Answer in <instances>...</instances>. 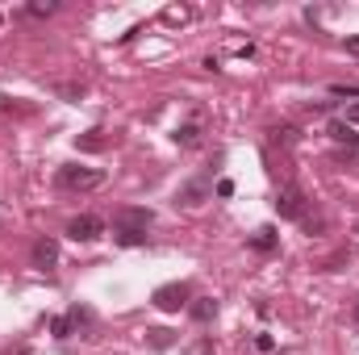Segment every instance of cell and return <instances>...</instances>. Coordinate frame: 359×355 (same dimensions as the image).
Masks as SVG:
<instances>
[{"mask_svg": "<svg viewBox=\"0 0 359 355\" xmlns=\"http://www.w3.org/2000/svg\"><path fill=\"white\" fill-rule=\"evenodd\" d=\"M17 355H29V351H17Z\"/></svg>", "mask_w": 359, "mask_h": 355, "instance_id": "23", "label": "cell"}, {"mask_svg": "<svg viewBox=\"0 0 359 355\" xmlns=\"http://www.w3.org/2000/svg\"><path fill=\"white\" fill-rule=\"evenodd\" d=\"M276 213H280L284 222H305V213H309L305 192H301L297 184H280V192H276Z\"/></svg>", "mask_w": 359, "mask_h": 355, "instance_id": "2", "label": "cell"}, {"mask_svg": "<svg viewBox=\"0 0 359 355\" xmlns=\"http://www.w3.org/2000/svg\"><path fill=\"white\" fill-rule=\"evenodd\" d=\"M330 138H334L339 147H347V151H355V147H359L355 126H347V121H330Z\"/></svg>", "mask_w": 359, "mask_h": 355, "instance_id": "8", "label": "cell"}, {"mask_svg": "<svg viewBox=\"0 0 359 355\" xmlns=\"http://www.w3.org/2000/svg\"><path fill=\"white\" fill-rule=\"evenodd\" d=\"M155 305L168 309V314L184 309L188 305V284H163V288H155Z\"/></svg>", "mask_w": 359, "mask_h": 355, "instance_id": "5", "label": "cell"}, {"mask_svg": "<svg viewBox=\"0 0 359 355\" xmlns=\"http://www.w3.org/2000/svg\"><path fill=\"white\" fill-rule=\"evenodd\" d=\"M100 217H92V213H80V217H72L67 222V239H76V243H92V239H100Z\"/></svg>", "mask_w": 359, "mask_h": 355, "instance_id": "4", "label": "cell"}, {"mask_svg": "<svg viewBox=\"0 0 359 355\" xmlns=\"http://www.w3.org/2000/svg\"><path fill=\"white\" fill-rule=\"evenodd\" d=\"M355 230H359V226H355Z\"/></svg>", "mask_w": 359, "mask_h": 355, "instance_id": "24", "label": "cell"}, {"mask_svg": "<svg viewBox=\"0 0 359 355\" xmlns=\"http://www.w3.org/2000/svg\"><path fill=\"white\" fill-rule=\"evenodd\" d=\"M355 322H359V309H355Z\"/></svg>", "mask_w": 359, "mask_h": 355, "instance_id": "22", "label": "cell"}, {"mask_svg": "<svg viewBox=\"0 0 359 355\" xmlns=\"http://www.w3.org/2000/svg\"><path fill=\"white\" fill-rule=\"evenodd\" d=\"M334 96H359V84H334Z\"/></svg>", "mask_w": 359, "mask_h": 355, "instance_id": "19", "label": "cell"}, {"mask_svg": "<svg viewBox=\"0 0 359 355\" xmlns=\"http://www.w3.org/2000/svg\"><path fill=\"white\" fill-rule=\"evenodd\" d=\"M80 147H84V151H100V147H104V138H100V130H88V134L80 138Z\"/></svg>", "mask_w": 359, "mask_h": 355, "instance_id": "13", "label": "cell"}, {"mask_svg": "<svg viewBox=\"0 0 359 355\" xmlns=\"http://www.w3.org/2000/svg\"><path fill=\"white\" fill-rule=\"evenodd\" d=\"M113 239H117L121 247H142V243H147V230H117Z\"/></svg>", "mask_w": 359, "mask_h": 355, "instance_id": "12", "label": "cell"}, {"mask_svg": "<svg viewBox=\"0 0 359 355\" xmlns=\"http://www.w3.org/2000/svg\"><path fill=\"white\" fill-rule=\"evenodd\" d=\"M184 355H213V343H209V339H196V343L184 347Z\"/></svg>", "mask_w": 359, "mask_h": 355, "instance_id": "15", "label": "cell"}, {"mask_svg": "<svg viewBox=\"0 0 359 355\" xmlns=\"http://www.w3.org/2000/svg\"><path fill=\"white\" fill-rule=\"evenodd\" d=\"M50 330H55V339H67L76 326H72V318H55V322H50Z\"/></svg>", "mask_w": 359, "mask_h": 355, "instance_id": "14", "label": "cell"}, {"mask_svg": "<svg viewBox=\"0 0 359 355\" xmlns=\"http://www.w3.org/2000/svg\"><path fill=\"white\" fill-rule=\"evenodd\" d=\"M59 96H67V100H80V96H84V84H59Z\"/></svg>", "mask_w": 359, "mask_h": 355, "instance_id": "17", "label": "cell"}, {"mask_svg": "<svg viewBox=\"0 0 359 355\" xmlns=\"http://www.w3.org/2000/svg\"><path fill=\"white\" fill-rule=\"evenodd\" d=\"M55 260H59V243H55V239H38V243H34V264L55 267Z\"/></svg>", "mask_w": 359, "mask_h": 355, "instance_id": "7", "label": "cell"}, {"mask_svg": "<svg viewBox=\"0 0 359 355\" xmlns=\"http://www.w3.org/2000/svg\"><path fill=\"white\" fill-rule=\"evenodd\" d=\"M147 343H151L155 351H168V347L176 343V335H172V330H163V326H155V330H147Z\"/></svg>", "mask_w": 359, "mask_h": 355, "instance_id": "10", "label": "cell"}, {"mask_svg": "<svg viewBox=\"0 0 359 355\" xmlns=\"http://www.w3.org/2000/svg\"><path fill=\"white\" fill-rule=\"evenodd\" d=\"M188 314H192L196 322H213V314H217V301H213V297H196V301L188 305Z\"/></svg>", "mask_w": 359, "mask_h": 355, "instance_id": "9", "label": "cell"}, {"mask_svg": "<svg viewBox=\"0 0 359 355\" xmlns=\"http://www.w3.org/2000/svg\"><path fill=\"white\" fill-rule=\"evenodd\" d=\"M347 51H351V55L359 59V38H347Z\"/></svg>", "mask_w": 359, "mask_h": 355, "instance_id": "21", "label": "cell"}, {"mask_svg": "<svg viewBox=\"0 0 359 355\" xmlns=\"http://www.w3.org/2000/svg\"><path fill=\"white\" fill-rule=\"evenodd\" d=\"M205 196H209V180H205V176H201V180H188V184L180 188L176 205H184V209H196V205H205Z\"/></svg>", "mask_w": 359, "mask_h": 355, "instance_id": "6", "label": "cell"}, {"mask_svg": "<svg viewBox=\"0 0 359 355\" xmlns=\"http://www.w3.org/2000/svg\"><path fill=\"white\" fill-rule=\"evenodd\" d=\"M55 8H59V4H55V0H46V4H42V0H38V4H29V17H50V13H55Z\"/></svg>", "mask_w": 359, "mask_h": 355, "instance_id": "16", "label": "cell"}, {"mask_svg": "<svg viewBox=\"0 0 359 355\" xmlns=\"http://www.w3.org/2000/svg\"><path fill=\"white\" fill-rule=\"evenodd\" d=\"M271 243H276L271 230H259V234H255V247H259V251H271Z\"/></svg>", "mask_w": 359, "mask_h": 355, "instance_id": "18", "label": "cell"}, {"mask_svg": "<svg viewBox=\"0 0 359 355\" xmlns=\"http://www.w3.org/2000/svg\"><path fill=\"white\" fill-rule=\"evenodd\" d=\"M172 138H176L180 147H196V142H201V126H196V121H188V126H180Z\"/></svg>", "mask_w": 359, "mask_h": 355, "instance_id": "11", "label": "cell"}, {"mask_svg": "<svg viewBox=\"0 0 359 355\" xmlns=\"http://www.w3.org/2000/svg\"><path fill=\"white\" fill-rule=\"evenodd\" d=\"M59 184L72 188V192H92L104 184V172L100 168H80V163H63L59 168Z\"/></svg>", "mask_w": 359, "mask_h": 355, "instance_id": "1", "label": "cell"}, {"mask_svg": "<svg viewBox=\"0 0 359 355\" xmlns=\"http://www.w3.org/2000/svg\"><path fill=\"white\" fill-rule=\"evenodd\" d=\"M347 126H359V105H351V109H347Z\"/></svg>", "mask_w": 359, "mask_h": 355, "instance_id": "20", "label": "cell"}, {"mask_svg": "<svg viewBox=\"0 0 359 355\" xmlns=\"http://www.w3.org/2000/svg\"><path fill=\"white\" fill-rule=\"evenodd\" d=\"M151 222H155V213L151 209H138V205H126V209L113 213V226L117 230H151Z\"/></svg>", "mask_w": 359, "mask_h": 355, "instance_id": "3", "label": "cell"}]
</instances>
